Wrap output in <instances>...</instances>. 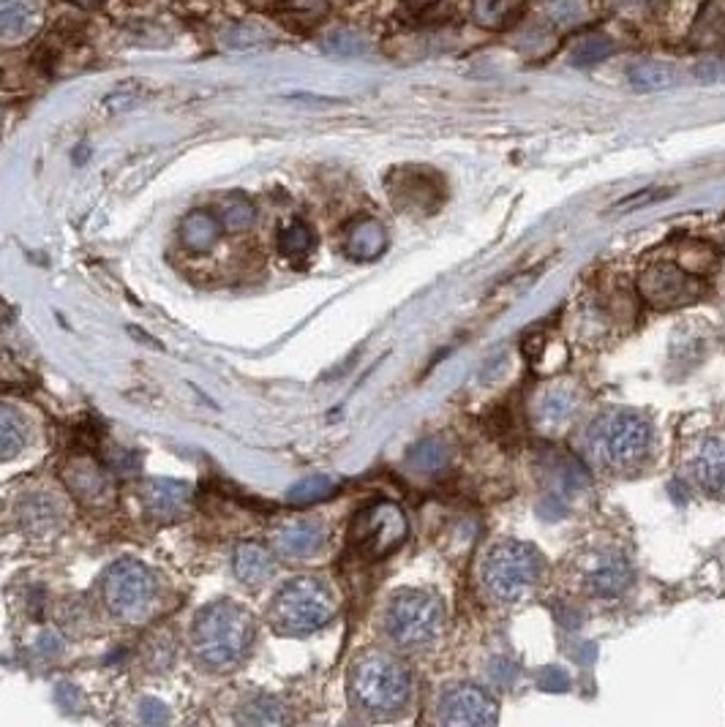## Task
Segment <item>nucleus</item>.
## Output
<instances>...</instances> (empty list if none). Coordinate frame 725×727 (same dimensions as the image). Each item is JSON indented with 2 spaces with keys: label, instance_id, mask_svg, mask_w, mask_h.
<instances>
[{
  "label": "nucleus",
  "instance_id": "f257e3e1",
  "mask_svg": "<svg viewBox=\"0 0 725 727\" xmlns=\"http://www.w3.org/2000/svg\"><path fill=\"white\" fill-rule=\"evenodd\" d=\"M257 643V618L234 600H216L196 613L189 633L194 660L205 671H232Z\"/></svg>",
  "mask_w": 725,
  "mask_h": 727
},
{
  "label": "nucleus",
  "instance_id": "f03ea898",
  "mask_svg": "<svg viewBox=\"0 0 725 727\" xmlns=\"http://www.w3.org/2000/svg\"><path fill=\"white\" fill-rule=\"evenodd\" d=\"M349 700L374 719L398 716L412 700V673L387 651H362L355 656L346 676Z\"/></svg>",
  "mask_w": 725,
  "mask_h": 727
},
{
  "label": "nucleus",
  "instance_id": "7ed1b4c3",
  "mask_svg": "<svg viewBox=\"0 0 725 727\" xmlns=\"http://www.w3.org/2000/svg\"><path fill=\"white\" fill-rule=\"evenodd\" d=\"M652 425L631 409H609L592 420L584 433V450L595 467L606 472H631L647 458Z\"/></svg>",
  "mask_w": 725,
  "mask_h": 727
},
{
  "label": "nucleus",
  "instance_id": "20e7f679",
  "mask_svg": "<svg viewBox=\"0 0 725 727\" xmlns=\"http://www.w3.org/2000/svg\"><path fill=\"white\" fill-rule=\"evenodd\" d=\"M339 611L333 586L317 575H295L276 591L268 605L270 627L287 638H303L328 627Z\"/></svg>",
  "mask_w": 725,
  "mask_h": 727
},
{
  "label": "nucleus",
  "instance_id": "39448f33",
  "mask_svg": "<svg viewBox=\"0 0 725 727\" xmlns=\"http://www.w3.org/2000/svg\"><path fill=\"white\" fill-rule=\"evenodd\" d=\"M543 572H546V561L537 548L526 543H499L488 550L486 561L480 566V581L492 600L513 605L535 595Z\"/></svg>",
  "mask_w": 725,
  "mask_h": 727
},
{
  "label": "nucleus",
  "instance_id": "423d86ee",
  "mask_svg": "<svg viewBox=\"0 0 725 727\" xmlns=\"http://www.w3.org/2000/svg\"><path fill=\"white\" fill-rule=\"evenodd\" d=\"M385 635L402 651H425L445 635V605L423 589H404L385 608Z\"/></svg>",
  "mask_w": 725,
  "mask_h": 727
},
{
  "label": "nucleus",
  "instance_id": "0eeeda50",
  "mask_svg": "<svg viewBox=\"0 0 725 727\" xmlns=\"http://www.w3.org/2000/svg\"><path fill=\"white\" fill-rule=\"evenodd\" d=\"M101 597L106 611L126 624L151 618L158 602V577L151 566L137 559H117L101 577Z\"/></svg>",
  "mask_w": 725,
  "mask_h": 727
},
{
  "label": "nucleus",
  "instance_id": "6e6552de",
  "mask_svg": "<svg viewBox=\"0 0 725 727\" xmlns=\"http://www.w3.org/2000/svg\"><path fill=\"white\" fill-rule=\"evenodd\" d=\"M701 272L690 270L685 262L674 259H654L644 265L638 272V295L654 311H676V308L692 306L703 297Z\"/></svg>",
  "mask_w": 725,
  "mask_h": 727
},
{
  "label": "nucleus",
  "instance_id": "1a4fd4ad",
  "mask_svg": "<svg viewBox=\"0 0 725 727\" xmlns=\"http://www.w3.org/2000/svg\"><path fill=\"white\" fill-rule=\"evenodd\" d=\"M409 534V521L404 510L393 501H374L357 512L352 521V543L366 559H385L402 548Z\"/></svg>",
  "mask_w": 725,
  "mask_h": 727
},
{
  "label": "nucleus",
  "instance_id": "9d476101",
  "mask_svg": "<svg viewBox=\"0 0 725 727\" xmlns=\"http://www.w3.org/2000/svg\"><path fill=\"white\" fill-rule=\"evenodd\" d=\"M387 194H391L393 205L404 213H415V216H425L434 213L445 200V186L429 169L404 167L387 178Z\"/></svg>",
  "mask_w": 725,
  "mask_h": 727
},
{
  "label": "nucleus",
  "instance_id": "9b49d317",
  "mask_svg": "<svg viewBox=\"0 0 725 727\" xmlns=\"http://www.w3.org/2000/svg\"><path fill=\"white\" fill-rule=\"evenodd\" d=\"M66 488L82 501L85 507H106L115 499V483L110 472L90 456H72L61 469Z\"/></svg>",
  "mask_w": 725,
  "mask_h": 727
},
{
  "label": "nucleus",
  "instance_id": "f8f14e48",
  "mask_svg": "<svg viewBox=\"0 0 725 727\" xmlns=\"http://www.w3.org/2000/svg\"><path fill=\"white\" fill-rule=\"evenodd\" d=\"M499 716L497 700L486 692V689L472 687V684H461L445 692L440 703V722L453 727H469V725H494Z\"/></svg>",
  "mask_w": 725,
  "mask_h": 727
},
{
  "label": "nucleus",
  "instance_id": "ddd939ff",
  "mask_svg": "<svg viewBox=\"0 0 725 727\" xmlns=\"http://www.w3.org/2000/svg\"><path fill=\"white\" fill-rule=\"evenodd\" d=\"M633 584V566L620 550H600L584 570V589L592 597H620Z\"/></svg>",
  "mask_w": 725,
  "mask_h": 727
},
{
  "label": "nucleus",
  "instance_id": "4468645a",
  "mask_svg": "<svg viewBox=\"0 0 725 727\" xmlns=\"http://www.w3.org/2000/svg\"><path fill=\"white\" fill-rule=\"evenodd\" d=\"M584 406V390L575 382H548L532 404V417L540 428H562Z\"/></svg>",
  "mask_w": 725,
  "mask_h": 727
},
{
  "label": "nucleus",
  "instance_id": "2eb2a0df",
  "mask_svg": "<svg viewBox=\"0 0 725 727\" xmlns=\"http://www.w3.org/2000/svg\"><path fill=\"white\" fill-rule=\"evenodd\" d=\"M142 505H145L151 518L173 523L189 515L191 505H194V496H191L189 485L180 483V480L156 477L142 485Z\"/></svg>",
  "mask_w": 725,
  "mask_h": 727
},
{
  "label": "nucleus",
  "instance_id": "dca6fc26",
  "mask_svg": "<svg viewBox=\"0 0 725 727\" xmlns=\"http://www.w3.org/2000/svg\"><path fill=\"white\" fill-rule=\"evenodd\" d=\"M328 543V528L314 518H292L281 523L274 534V545L287 559H308L317 556Z\"/></svg>",
  "mask_w": 725,
  "mask_h": 727
},
{
  "label": "nucleus",
  "instance_id": "f3484780",
  "mask_svg": "<svg viewBox=\"0 0 725 727\" xmlns=\"http://www.w3.org/2000/svg\"><path fill=\"white\" fill-rule=\"evenodd\" d=\"M690 474L703 494L725 499V433L701 442L690 461Z\"/></svg>",
  "mask_w": 725,
  "mask_h": 727
},
{
  "label": "nucleus",
  "instance_id": "a211bd4d",
  "mask_svg": "<svg viewBox=\"0 0 725 727\" xmlns=\"http://www.w3.org/2000/svg\"><path fill=\"white\" fill-rule=\"evenodd\" d=\"M232 572L240 584L257 589V586L268 584L276 572V556L259 543H243L232 553Z\"/></svg>",
  "mask_w": 725,
  "mask_h": 727
},
{
  "label": "nucleus",
  "instance_id": "6ab92c4d",
  "mask_svg": "<svg viewBox=\"0 0 725 727\" xmlns=\"http://www.w3.org/2000/svg\"><path fill=\"white\" fill-rule=\"evenodd\" d=\"M41 9L36 0H0V41L17 44L36 34Z\"/></svg>",
  "mask_w": 725,
  "mask_h": 727
},
{
  "label": "nucleus",
  "instance_id": "aec40b11",
  "mask_svg": "<svg viewBox=\"0 0 725 727\" xmlns=\"http://www.w3.org/2000/svg\"><path fill=\"white\" fill-rule=\"evenodd\" d=\"M385 245L387 234L385 229H382V224L374 221V218H360V221H355L349 229H346L344 248L352 259L357 262L377 259V256L385 251Z\"/></svg>",
  "mask_w": 725,
  "mask_h": 727
},
{
  "label": "nucleus",
  "instance_id": "412c9836",
  "mask_svg": "<svg viewBox=\"0 0 725 727\" xmlns=\"http://www.w3.org/2000/svg\"><path fill=\"white\" fill-rule=\"evenodd\" d=\"M224 227L213 211H194L180 224V240L191 251H207L221 238Z\"/></svg>",
  "mask_w": 725,
  "mask_h": 727
},
{
  "label": "nucleus",
  "instance_id": "4be33fe9",
  "mask_svg": "<svg viewBox=\"0 0 725 727\" xmlns=\"http://www.w3.org/2000/svg\"><path fill=\"white\" fill-rule=\"evenodd\" d=\"M28 425L14 406L0 400V461H12L25 450Z\"/></svg>",
  "mask_w": 725,
  "mask_h": 727
},
{
  "label": "nucleus",
  "instance_id": "5701e85b",
  "mask_svg": "<svg viewBox=\"0 0 725 727\" xmlns=\"http://www.w3.org/2000/svg\"><path fill=\"white\" fill-rule=\"evenodd\" d=\"M314 245H317V240H314V232L308 224L292 221L281 229L279 251L287 262H292V265H303V262L314 254Z\"/></svg>",
  "mask_w": 725,
  "mask_h": 727
},
{
  "label": "nucleus",
  "instance_id": "b1692460",
  "mask_svg": "<svg viewBox=\"0 0 725 727\" xmlns=\"http://www.w3.org/2000/svg\"><path fill=\"white\" fill-rule=\"evenodd\" d=\"M279 12L290 28L308 30L328 17V3L325 0H281Z\"/></svg>",
  "mask_w": 725,
  "mask_h": 727
},
{
  "label": "nucleus",
  "instance_id": "393cba45",
  "mask_svg": "<svg viewBox=\"0 0 725 727\" xmlns=\"http://www.w3.org/2000/svg\"><path fill=\"white\" fill-rule=\"evenodd\" d=\"M23 523L28 532L41 534V532H52L58 526V507L50 496H30L28 501H23Z\"/></svg>",
  "mask_w": 725,
  "mask_h": 727
},
{
  "label": "nucleus",
  "instance_id": "a878e982",
  "mask_svg": "<svg viewBox=\"0 0 725 727\" xmlns=\"http://www.w3.org/2000/svg\"><path fill=\"white\" fill-rule=\"evenodd\" d=\"M216 216L218 221H221L224 232H243V229L252 227L254 218H257V207H254L246 196L232 194L221 202Z\"/></svg>",
  "mask_w": 725,
  "mask_h": 727
},
{
  "label": "nucleus",
  "instance_id": "bb28decb",
  "mask_svg": "<svg viewBox=\"0 0 725 727\" xmlns=\"http://www.w3.org/2000/svg\"><path fill=\"white\" fill-rule=\"evenodd\" d=\"M679 82L676 72L671 66H663V63H644V66H636L631 72V85L636 90H671L674 85Z\"/></svg>",
  "mask_w": 725,
  "mask_h": 727
},
{
  "label": "nucleus",
  "instance_id": "cd10ccee",
  "mask_svg": "<svg viewBox=\"0 0 725 727\" xmlns=\"http://www.w3.org/2000/svg\"><path fill=\"white\" fill-rule=\"evenodd\" d=\"M243 722H249V725H279V722H287V714H284V705L279 703V700L274 698H263V700H254V703L246 705V714L240 716Z\"/></svg>",
  "mask_w": 725,
  "mask_h": 727
},
{
  "label": "nucleus",
  "instance_id": "c85d7f7f",
  "mask_svg": "<svg viewBox=\"0 0 725 727\" xmlns=\"http://www.w3.org/2000/svg\"><path fill=\"white\" fill-rule=\"evenodd\" d=\"M330 490H333V483L328 477H308L290 490V501L292 505H311V501L325 499Z\"/></svg>",
  "mask_w": 725,
  "mask_h": 727
},
{
  "label": "nucleus",
  "instance_id": "c756f323",
  "mask_svg": "<svg viewBox=\"0 0 725 727\" xmlns=\"http://www.w3.org/2000/svg\"><path fill=\"white\" fill-rule=\"evenodd\" d=\"M412 461L418 463V469H436L442 463V447L434 445V442H425L415 450Z\"/></svg>",
  "mask_w": 725,
  "mask_h": 727
},
{
  "label": "nucleus",
  "instance_id": "7c9ffc66",
  "mask_svg": "<svg viewBox=\"0 0 725 727\" xmlns=\"http://www.w3.org/2000/svg\"><path fill=\"white\" fill-rule=\"evenodd\" d=\"M142 719H145V722H164V719H167V709H164L162 703H156V700H145V703H142Z\"/></svg>",
  "mask_w": 725,
  "mask_h": 727
},
{
  "label": "nucleus",
  "instance_id": "2f4dec72",
  "mask_svg": "<svg viewBox=\"0 0 725 727\" xmlns=\"http://www.w3.org/2000/svg\"><path fill=\"white\" fill-rule=\"evenodd\" d=\"M72 3H77V7H99L101 0H72Z\"/></svg>",
  "mask_w": 725,
  "mask_h": 727
}]
</instances>
